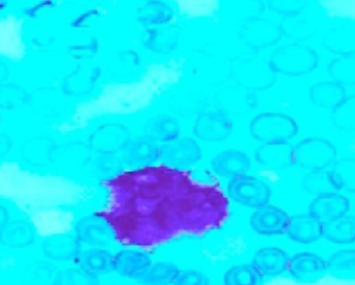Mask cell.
Returning <instances> with one entry per match:
<instances>
[{
	"label": "cell",
	"mask_w": 355,
	"mask_h": 285,
	"mask_svg": "<svg viewBox=\"0 0 355 285\" xmlns=\"http://www.w3.org/2000/svg\"><path fill=\"white\" fill-rule=\"evenodd\" d=\"M80 241L71 234H55L43 243V253L53 261H70L80 253Z\"/></svg>",
	"instance_id": "19"
},
{
	"label": "cell",
	"mask_w": 355,
	"mask_h": 285,
	"mask_svg": "<svg viewBox=\"0 0 355 285\" xmlns=\"http://www.w3.org/2000/svg\"><path fill=\"white\" fill-rule=\"evenodd\" d=\"M195 73L211 85L223 83L232 74L230 60L215 53H203L195 60Z\"/></svg>",
	"instance_id": "15"
},
{
	"label": "cell",
	"mask_w": 355,
	"mask_h": 285,
	"mask_svg": "<svg viewBox=\"0 0 355 285\" xmlns=\"http://www.w3.org/2000/svg\"><path fill=\"white\" fill-rule=\"evenodd\" d=\"M319 58L317 52L309 46L298 43L279 46L272 52L269 64L277 74L301 76L317 68Z\"/></svg>",
	"instance_id": "1"
},
{
	"label": "cell",
	"mask_w": 355,
	"mask_h": 285,
	"mask_svg": "<svg viewBox=\"0 0 355 285\" xmlns=\"http://www.w3.org/2000/svg\"><path fill=\"white\" fill-rule=\"evenodd\" d=\"M328 73L332 81L338 85L353 87L355 85V56H340L330 62Z\"/></svg>",
	"instance_id": "35"
},
{
	"label": "cell",
	"mask_w": 355,
	"mask_h": 285,
	"mask_svg": "<svg viewBox=\"0 0 355 285\" xmlns=\"http://www.w3.org/2000/svg\"><path fill=\"white\" fill-rule=\"evenodd\" d=\"M122 152L126 164L137 168H144L159 159V146L146 135L132 137Z\"/></svg>",
	"instance_id": "16"
},
{
	"label": "cell",
	"mask_w": 355,
	"mask_h": 285,
	"mask_svg": "<svg viewBox=\"0 0 355 285\" xmlns=\"http://www.w3.org/2000/svg\"><path fill=\"white\" fill-rule=\"evenodd\" d=\"M76 237L83 243L94 247H105L113 243L115 231L111 224L103 218L97 216L80 218L76 226Z\"/></svg>",
	"instance_id": "12"
},
{
	"label": "cell",
	"mask_w": 355,
	"mask_h": 285,
	"mask_svg": "<svg viewBox=\"0 0 355 285\" xmlns=\"http://www.w3.org/2000/svg\"><path fill=\"white\" fill-rule=\"evenodd\" d=\"M331 121L340 130H355V94L345 97V99L334 108Z\"/></svg>",
	"instance_id": "38"
},
{
	"label": "cell",
	"mask_w": 355,
	"mask_h": 285,
	"mask_svg": "<svg viewBox=\"0 0 355 285\" xmlns=\"http://www.w3.org/2000/svg\"><path fill=\"white\" fill-rule=\"evenodd\" d=\"M10 141L5 135H0V155H3L9 150Z\"/></svg>",
	"instance_id": "44"
},
{
	"label": "cell",
	"mask_w": 355,
	"mask_h": 285,
	"mask_svg": "<svg viewBox=\"0 0 355 285\" xmlns=\"http://www.w3.org/2000/svg\"><path fill=\"white\" fill-rule=\"evenodd\" d=\"M121 162L114 154H101L95 162L96 172L103 175H113L121 170Z\"/></svg>",
	"instance_id": "42"
},
{
	"label": "cell",
	"mask_w": 355,
	"mask_h": 285,
	"mask_svg": "<svg viewBox=\"0 0 355 285\" xmlns=\"http://www.w3.org/2000/svg\"><path fill=\"white\" fill-rule=\"evenodd\" d=\"M322 237L338 245H347L355 241V216H340L322 224Z\"/></svg>",
	"instance_id": "25"
},
{
	"label": "cell",
	"mask_w": 355,
	"mask_h": 285,
	"mask_svg": "<svg viewBox=\"0 0 355 285\" xmlns=\"http://www.w3.org/2000/svg\"><path fill=\"white\" fill-rule=\"evenodd\" d=\"M346 97L344 87L334 81H321L309 89V98L315 105L336 108Z\"/></svg>",
	"instance_id": "28"
},
{
	"label": "cell",
	"mask_w": 355,
	"mask_h": 285,
	"mask_svg": "<svg viewBox=\"0 0 355 285\" xmlns=\"http://www.w3.org/2000/svg\"><path fill=\"white\" fill-rule=\"evenodd\" d=\"M145 135L155 143L166 144L180 137V126L175 119L159 116L150 119L144 127Z\"/></svg>",
	"instance_id": "26"
},
{
	"label": "cell",
	"mask_w": 355,
	"mask_h": 285,
	"mask_svg": "<svg viewBox=\"0 0 355 285\" xmlns=\"http://www.w3.org/2000/svg\"><path fill=\"white\" fill-rule=\"evenodd\" d=\"M301 184L306 193L315 197L338 191L330 171H313L309 173L303 177Z\"/></svg>",
	"instance_id": "34"
},
{
	"label": "cell",
	"mask_w": 355,
	"mask_h": 285,
	"mask_svg": "<svg viewBox=\"0 0 355 285\" xmlns=\"http://www.w3.org/2000/svg\"><path fill=\"white\" fill-rule=\"evenodd\" d=\"M211 166L220 176L234 179L247 175L250 170L251 160L245 152L228 149L217 154L211 162Z\"/></svg>",
	"instance_id": "17"
},
{
	"label": "cell",
	"mask_w": 355,
	"mask_h": 285,
	"mask_svg": "<svg viewBox=\"0 0 355 285\" xmlns=\"http://www.w3.org/2000/svg\"><path fill=\"white\" fill-rule=\"evenodd\" d=\"M76 259L82 270L95 276L109 274L114 270V256L107 250L99 248L87 250L80 253Z\"/></svg>",
	"instance_id": "29"
},
{
	"label": "cell",
	"mask_w": 355,
	"mask_h": 285,
	"mask_svg": "<svg viewBox=\"0 0 355 285\" xmlns=\"http://www.w3.org/2000/svg\"><path fill=\"white\" fill-rule=\"evenodd\" d=\"M288 270L297 282L311 284L327 274V262L319 254L300 252L290 258Z\"/></svg>",
	"instance_id": "10"
},
{
	"label": "cell",
	"mask_w": 355,
	"mask_h": 285,
	"mask_svg": "<svg viewBox=\"0 0 355 285\" xmlns=\"http://www.w3.org/2000/svg\"><path fill=\"white\" fill-rule=\"evenodd\" d=\"M288 253L276 247H265L257 250L252 257V266L261 276H278L288 270Z\"/></svg>",
	"instance_id": "18"
},
{
	"label": "cell",
	"mask_w": 355,
	"mask_h": 285,
	"mask_svg": "<svg viewBox=\"0 0 355 285\" xmlns=\"http://www.w3.org/2000/svg\"><path fill=\"white\" fill-rule=\"evenodd\" d=\"M290 218L282 208L267 204L253 212L250 216V226L255 232L265 236L282 235L288 230Z\"/></svg>",
	"instance_id": "11"
},
{
	"label": "cell",
	"mask_w": 355,
	"mask_h": 285,
	"mask_svg": "<svg viewBox=\"0 0 355 285\" xmlns=\"http://www.w3.org/2000/svg\"><path fill=\"white\" fill-rule=\"evenodd\" d=\"M286 234L292 241L303 245L315 243L322 237V223L309 214L292 216Z\"/></svg>",
	"instance_id": "20"
},
{
	"label": "cell",
	"mask_w": 355,
	"mask_h": 285,
	"mask_svg": "<svg viewBox=\"0 0 355 285\" xmlns=\"http://www.w3.org/2000/svg\"><path fill=\"white\" fill-rule=\"evenodd\" d=\"M295 164L305 170L323 171L334 164L336 149L327 139L307 137L294 147Z\"/></svg>",
	"instance_id": "3"
},
{
	"label": "cell",
	"mask_w": 355,
	"mask_h": 285,
	"mask_svg": "<svg viewBox=\"0 0 355 285\" xmlns=\"http://www.w3.org/2000/svg\"><path fill=\"white\" fill-rule=\"evenodd\" d=\"M228 196L236 203L251 208L267 205L271 198L269 185L255 176L238 177L232 179L227 187Z\"/></svg>",
	"instance_id": "4"
},
{
	"label": "cell",
	"mask_w": 355,
	"mask_h": 285,
	"mask_svg": "<svg viewBox=\"0 0 355 285\" xmlns=\"http://www.w3.org/2000/svg\"><path fill=\"white\" fill-rule=\"evenodd\" d=\"M306 6V1H269V8L272 12L286 17L301 14Z\"/></svg>",
	"instance_id": "40"
},
{
	"label": "cell",
	"mask_w": 355,
	"mask_h": 285,
	"mask_svg": "<svg viewBox=\"0 0 355 285\" xmlns=\"http://www.w3.org/2000/svg\"><path fill=\"white\" fill-rule=\"evenodd\" d=\"M132 139L130 131L119 123L101 125L90 137V146L101 154H114L122 152Z\"/></svg>",
	"instance_id": "9"
},
{
	"label": "cell",
	"mask_w": 355,
	"mask_h": 285,
	"mask_svg": "<svg viewBox=\"0 0 355 285\" xmlns=\"http://www.w3.org/2000/svg\"><path fill=\"white\" fill-rule=\"evenodd\" d=\"M60 270L49 261L38 260L24 268L22 283L24 285H57Z\"/></svg>",
	"instance_id": "30"
},
{
	"label": "cell",
	"mask_w": 355,
	"mask_h": 285,
	"mask_svg": "<svg viewBox=\"0 0 355 285\" xmlns=\"http://www.w3.org/2000/svg\"><path fill=\"white\" fill-rule=\"evenodd\" d=\"M323 45L331 53L352 55L355 53V26L330 28L323 37Z\"/></svg>",
	"instance_id": "24"
},
{
	"label": "cell",
	"mask_w": 355,
	"mask_h": 285,
	"mask_svg": "<svg viewBox=\"0 0 355 285\" xmlns=\"http://www.w3.org/2000/svg\"><path fill=\"white\" fill-rule=\"evenodd\" d=\"M326 262L327 274L342 280H355V249L340 250Z\"/></svg>",
	"instance_id": "32"
},
{
	"label": "cell",
	"mask_w": 355,
	"mask_h": 285,
	"mask_svg": "<svg viewBox=\"0 0 355 285\" xmlns=\"http://www.w3.org/2000/svg\"><path fill=\"white\" fill-rule=\"evenodd\" d=\"M9 222V212L5 206L0 204V228Z\"/></svg>",
	"instance_id": "43"
},
{
	"label": "cell",
	"mask_w": 355,
	"mask_h": 285,
	"mask_svg": "<svg viewBox=\"0 0 355 285\" xmlns=\"http://www.w3.org/2000/svg\"><path fill=\"white\" fill-rule=\"evenodd\" d=\"M236 80L241 87L250 91H265L273 87L276 73L272 70L267 60L261 58H251L238 67Z\"/></svg>",
	"instance_id": "5"
},
{
	"label": "cell",
	"mask_w": 355,
	"mask_h": 285,
	"mask_svg": "<svg viewBox=\"0 0 355 285\" xmlns=\"http://www.w3.org/2000/svg\"><path fill=\"white\" fill-rule=\"evenodd\" d=\"M257 162L272 170H284L295 164L294 147L288 141L263 143L255 150Z\"/></svg>",
	"instance_id": "13"
},
{
	"label": "cell",
	"mask_w": 355,
	"mask_h": 285,
	"mask_svg": "<svg viewBox=\"0 0 355 285\" xmlns=\"http://www.w3.org/2000/svg\"><path fill=\"white\" fill-rule=\"evenodd\" d=\"M234 125L223 110H209L201 112L194 124V133L198 139L207 141H222L232 135Z\"/></svg>",
	"instance_id": "8"
},
{
	"label": "cell",
	"mask_w": 355,
	"mask_h": 285,
	"mask_svg": "<svg viewBox=\"0 0 355 285\" xmlns=\"http://www.w3.org/2000/svg\"><path fill=\"white\" fill-rule=\"evenodd\" d=\"M338 189L355 193V158L336 160L330 171Z\"/></svg>",
	"instance_id": "36"
},
{
	"label": "cell",
	"mask_w": 355,
	"mask_h": 285,
	"mask_svg": "<svg viewBox=\"0 0 355 285\" xmlns=\"http://www.w3.org/2000/svg\"><path fill=\"white\" fill-rule=\"evenodd\" d=\"M173 285H209V279L207 275L199 270H180Z\"/></svg>",
	"instance_id": "41"
},
{
	"label": "cell",
	"mask_w": 355,
	"mask_h": 285,
	"mask_svg": "<svg viewBox=\"0 0 355 285\" xmlns=\"http://www.w3.org/2000/svg\"><path fill=\"white\" fill-rule=\"evenodd\" d=\"M349 210L350 200L338 193L318 196L309 206V214L322 224L346 216Z\"/></svg>",
	"instance_id": "14"
},
{
	"label": "cell",
	"mask_w": 355,
	"mask_h": 285,
	"mask_svg": "<svg viewBox=\"0 0 355 285\" xmlns=\"http://www.w3.org/2000/svg\"><path fill=\"white\" fill-rule=\"evenodd\" d=\"M200 146L192 137H178L159 146V159L175 169L188 168L200 160Z\"/></svg>",
	"instance_id": "7"
},
{
	"label": "cell",
	"mask_w": 355,
	"mask_h": 285,
	"mask_svg": "<svg viewBox=\"0 0 355 285\" xmlns=\"http://www.w3.org/2000/svg\"><path fill=\"white\" fill-rule=\"evenodd\" d=\"M239 35L251 49L259 50L275 45L282 37V33L277 23L255 17L249 18L241 26Z\"/></svg>",
	"instance_id": "6"
},
{
	"label": "cell",
	"mask_w": 355,
	"mask_h": 285,
	"mask_svg": "<svg viewBox=\"0 0 355 285\" xmlns=\"http://www.w3.org/2000/svg\"><path fill=\"white\" fill-rule=\"evenodd\" d=\"M180 31L176 26H161L149 29L143 35L144 47L157 53H171L178 47Z\"/></svg>",
	"instance_id": "22"
},
{
	"label": "cell",
	"mask_w": 355,
	"mask_h": 285,
	"mask_svg": "<svg viewBox=\"0 0 355 285\" xmlns=\"http://www.w3.org/2000/svg\"><path fill=\"white\" fill-rule=\"evenodd\" d=\"M151 264V258L143 252L125 250L114 256V270L126 278L137 280Z\"/></svg>",
	"instance_id": "23"
},
{
	"label": "cell",
	"mask_w": 355,
	"mask_h": 285,
	"mask_svg": "<svg viewBox=\"0 0 355 285\" xmlns=\"http://www.w3.org/2000/svg\"><path fill=\"white\" fill-rule=\"evenodd\" d=\"M57 285H101V281L82 268H67L60 270Z\"/></svg>",
	"instance_id": "39"
},
{
	"label": "cell",
	"mask_w": 355,
	"mask_h": 285,
	"mask_svg": "<svg viewBox=\"0 0 355 285\" xmlns=\"http://www.w3.org/2000/svg\"><path fill=\"white\" fill-rule=\"evenodd\" d=\"M250 133L253 139L263 143H282L296 137L298 125L288 114L273 112H261L251 121Z\"/></svg>",
	"instance_id": "2"
},
{
	"label": "cell",
	"mask_w": 355,
	"mask_h": 285,
	"mask_svg": "<svg viewBox=\"0 0 355 285\" xmlns=\"http://www.w3.org/2000/svg\"><path fill=\"white\" fill-rule=\"evenodd\" d=\"M180 272V268L171 262L162 261L151 264L137 281L144 285H169Z\"/></svg>",
	"instance_id": "33"
},
{
	"label": "cell",
	"mask_w": 355,
	"mask_h": 285,
	"mask_svg": "<svg viewBox=\"0 0 355 285\" xmlns=\"http://www.w3.org/2000/svg\"><path fill=\"white\" fill-rule=\"evenodd\" d=\"M173 10L169 4L161 1H148L137 10V20L144 26L165 25L173 18Z\"/></svg>",
	"instance_id": "31"
},
{
	"label": "cell",
	"mask_w": 355,
	"mask_h": 285,
	"mask_svg": "<svg viewBox=\"0 0 355 285\" xmlns=\"http://www.w3.org/2000/svg\"><path fill=\"white\" fill-rule=\"evenodd\" d=\"M261 278L252 264H238L225 273L224 285H261Z\"/></svg>",
	"instance_id": "37"
},
{
	"label": "cell",
	"mask_w": 355,
	"mask_h": 285,
	"mask_svg": "<svg viewBox=\"0 0 355 285\" xmlns=\"http://www.w3.org/2000/svg\"><path fill=\"white\" fill-rule=\"evenodd\" d=\"M282 35L293 41L311 39L317 33V22L313 17L299 14L286 17L280 23Z\"/></svg>",
	"instance_id": "27"
},
{
	"label": "cell",
	"mask_w": 355,
	"mask_h": 285,
	"mask_svg": "<svg viewBox=\"0 0 355 285\" xmlns=\"http://www.w3.org/2000/svg\"><path fill=\"white\" fill-rule=\"evenodd\" d=\"M35 235L34 227L28 221H10L0 228V243L5 247L19 249L32 245Z\"/></svg>",
	"instance_id": "21"
}]
</instances>
